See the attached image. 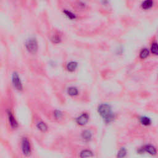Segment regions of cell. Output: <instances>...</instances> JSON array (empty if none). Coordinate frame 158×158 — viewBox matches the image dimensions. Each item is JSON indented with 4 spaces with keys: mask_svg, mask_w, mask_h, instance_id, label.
Returning a JSON list of instances; mask_svg holds the SVG:
<instances>
[{
    "mask_svg": "<svg viewBox=\"0 0 158 158\" xmlns=\"http://www.w3.org/2000/svg\"><path fill=\"white\" fill-rule=\"evenodd\" d=\"M98 113L106 124H111L115 119V114L113 108L108 103L100 104L98 107Z\"/></svg>",
    "mask_w": 158,
    "mask_h": 158,
    "instance_id": "6da1fadb",
    "label": "cell"
},
{
    "mask_svg": "<svg viewBox=\"0 0 158 158\" xmlns=\"http://www.w3.org/2000/svg\"><path fill=\"white\" fill-rule=\"evenodd\" d=\"M153 6V2L151 0H146L142 3V7L144 9H150Z\"/></svg>",
    "mask_w": 158,
    "mask_h": 158,
    "instance_id": "9a60e30c",
    "label": "cell"
},
{
    "mask_svg": "<svg viewBox=\"0 0 158 158\" xmlns=\"http://www.w3.org/2000/svg\"><path fill=\"white\" fill-rule=\"evenodd\" d=\"M25 46L27 50L32 54H35L38 50V42L34 37H31L26 41Z\"/></svg>",
    "mask_w": 158,
    "mask_h": 158,
    "instance_id": "277c9868",
    "label": "cell"
},
{
    "mask_svg": "<svg viewBox=\"0 0 158 158\" xmlns=\"http://www.w3.org/2000/svg\"><path fill=\"white\" fill-rule=\"evenodd\" d=\"M78 63L75 61H70L67 63L66 66V68L69 72H74L77 67Z\"/></svg>",
    "mask_w": 158,
    "mask_h": 158,
    "instance_id": "5bb4252c",
    "label": "cell"
},
{
    "mask_svg": "<svg viewBox=\"0 0 158 158\" xmlns=\"http://www.w3.org/2000/svg\"><path fill=\"white\" fill-rule=\"evenodd\" d=\"M7 115H8V120L11 127L13 128H17L19 126V124L17 120L16 119V117H14L11 110H8L7 111Z\"/></svg>",
    "mask_w": 158,
    "mask_h": 158,
    "instance_id": "52a82bcc",
    "label": "cell"
},
{
    "mask_svg": "<svg viewBox=\"0 0 158 158\" xmlns=\"http://www.w3.org/2000/svg\"><path fill=\"white\" fill-rule=\"evenodd\" d=\"M63 13L70 19L72 20V19H75L76 18V15L75 14H74L72 12H71L67 9H64Z\"/></svg>",
    "mask_w": 158,
    "mask_h": 158,
    "instance_id": "ac0fdd59",
    "label": "cell"
},
{
    "mask_svg": "<svg viewBox=\"0 0 158 158\" xmlns=\"http://www.w3.org/2000/svg\"><path fill=\"white\" fill-rule=\"evenodd\" d=\"M67 93L70 96H75L78 95V90L75 87H70L67 89Z\"/></svg>",
    "mask_w": 158,
    "mask_h": 158,
    "instance_id": "4fadbf2b",
    "label": "cell"
},
{
    "mask_svg": "<svg viewBox=\"0 0 158 158\" xmlns=\"http://www.w3.org/2000/svg\"><path fill=\"white\" fill-rule=\"evenodd\" d=\"M36 127L38 130L41 131V132H46L48 128L47 124L43 121L38 122L36 124Z\"/></svg>",
    "mask_w": 158,
    "mask_h": 158,
    "instance_id": "30bf717a",
    "label": "cell"
},
{
    "mask_svg": "<svg viewBox=\"0 0 158 158\" xmlns=\"http://www.w3.org/2000/svg\"><path fill=\"white\" fill-rule=\"evenodd\" d=\"M61 36L59 35H55L52 38V41L55 43H58L61 41Z\"/></svg>",
    "mask_w": 158,
    "mask_h": 158,
    "instance_id": "ffe728a7",
    "label": "cell"
},
{
    "mask_svg": "<svg viewBox=\"0 0 158 158\" xmlns=\"http://www.w3.org/2000/svg\"><path fill=\"white\" fill-rule=\"evenodd\" d=\"M94 156V153L88 149H82L79 153V157L80 158H91Z\"/></svg>",
    "mask_w": 158,
    "mask_h": 158,
    "instance_id": "9c48e42d",
    "label": "cell"
},
{
    "mask_svg": "<svg viewBox=\"0 0 158 158\" xmlns=\"http://www.w3.org/2000/svg\"><path fill=\"white\" fill-rule=\"evenodd\" d=\"M21 151L25 157H29L32 154V148L29 139L24 137L21 140Z\"/></svg>",
    "mask_w": 158,
    "mask_h": 158,
    "instance_id": "7a4b0ae2",
    "label": "cell"
},
{
    "mask_svg": "<svg viewBox=\"0 0 158 158\" xmlns=\"http://www.w3.org/2000/svg\"><path fill=\"white\" fill-rule=\"evenodd\" d=\"M12 83L16 90L20 92L23 90V85L20 77L17 72H14L12 75Z\"/></svg>",
    "mask_w": 158,
    "mask_h": 158,
    "instance_id": "5b68a950",
    "label": "cell"
},
{
    "mask_svg": "<svg viewBox=\"0 0 158 158\" xmlns=\"http://www.w3.org/2000/svg\"><path fill=\"white\" fill-rule=\"evenodd\" d=\"M151 51L153 54L155 55H158V44L157 43H153L152 44Z\"/></svg>",
    "mask_w": 158,
    "mask_h": 158,
    "instance_id": "d6986e66",
    "label": "cell"
},
{
    "mask_svg": "<svg viewBox=\"0 0 158 158\" xmlns=\"http://www.w3.org/2000/svg\"><path fill=\"white\" fill-rule=\"evenodd\" d=\"M127 156V149L125 147H121L117 151L116 158H125Z\"/></svg>",
    "mask_w": 158,
    "mask_h": 158,
    "instance_id": "8fae6325",
    "label": "cell"
},
{
    "mask_svg": "<svg viewBox=\"0 0 158 158\" xmlns=\"http://www.w3.org/2000/svg\"><path fill=\"white\" fill-rule=\"evenodd\" d=\"M137 153L138 154H140V155L148 154L150 156H154L157 154V151L156 148L154 146L151 144H148L138 148L137 150Z\"/></svg>",
    "mask_w": 158,
    "mask_h": 158,
    "instance_id": "3957f363",
    "label": "cell"
},
{
    "mask_svg": "<svg viewBox=\"0 0 158 158\" xmlns=\"http://www.w3.org/2000/svg\"><path fill=\"white\" fill-rule=\"evenodd\" d=\"M92 132L89 130H85L81 133V138L84 142H90L92 140Z\"/></svg>",
    "mask_w": 158,
    "mask_h": 158,
    "instance_id": "ba28073f",
    "label": "cell"
},
{
    "mask_svg": "<svg viewBox=\"0 0 158 158\" xmlns=\"http://www.w3.org/2000/svg\"><path fill=\"white\" fill-rule=\"evenodd\" d=\"M139 121L140 124L144 126H149L152 122L151 119L147 116H141L139 118Z\"/></svg>",
    "mask_w": 158,
    "mask_h": 158,
    "instance_id": "7c38bea8",
    "label": "cell"
},
{
    "mask_svg": "<svg viewBox=\"0 0 158 158\" xmlns=\"http://www.w3.org/2000/svg\"><path fill=\"white\" fill-rule=\"evenodd\" d=\"M64 114L60 110H55L53 111V117L59 120L63 117Z\"/></svg>",
    "mask_w": 158,
    "mask_h": 158,
    "instance_id": "2e32d148",
    "label": "cell"
},
{
    "mask_svg": "<svg viewBox=\"0 0 158 158\" xmlns=\"http://www.w3.org/2000/svg\"><path fill=\"white\" fill-rule=\"evenodd\" d=\"M90 116L87 113H83L75 118V122L80 126L85 125L89 121Z\"/></svg>",
    "mask_w": 158,
    "mask_h": 158,
    "instance_id": "8992f818",
    "label": "cell"
},
{
    "mask_svg": "<svg viewBox=\"0 0 158 158\" xmlns=\"http://www.w3.org/2000/svg\"><path fill=\"white\" fill-rule=\"evenodd\" d=\"M149 56V50L147 48H144L143 49L140 53V57L141 59H145Z\"/></svg>",
    "mask_w": 158,
    "mask_h": 158,
    "instance_id": "e0dca14e",
    "label": "cell"
}]
</instances>
